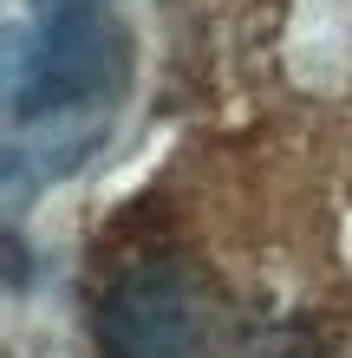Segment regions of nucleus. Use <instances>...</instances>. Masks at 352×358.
I'll return each instance as SVG.
<instances>
[{"label": "nucleus", "mask_w": 352, "mask_h": 358, "mask_svg": "<svg viewBox=\"0 0 352 358\" xmlns=\"http://www.w3.org/2000/svg\"><path fill=\"white\" fill-rule=\"evenodd\" d=\"M118 78L124 52L111 27V0H33L7 59V117L13 131L33 124L46 137L39 157H52V176L92 150L98 131H78V117L105 111Z\"/></svg>", "instance_id": "f257e3e1"}, {"label": "nucleus", "mask_w": 352, "mask_h": 358, "mask_svg": "<svg viewBox=\"0 0 352 358\" xmlns=\"http://www.w3.org/2000/svg\"><path fill=\"white\" fill-rule=\"evenodd\" d=\"M98 352L105 358H216L222 352L216 280L176 255L131 261L98 293Z\"/></svg>", "instance_id": "f03ea898"}, {"label": "nucleus", "mask_w": 352, "mask_h": 358, "mask_svg": "<svg viewBox=\"0 0 352 358\" xmlns=\"http://www.w3.org/2000/svg\"><path fill=\"white\" fill-rule=\"evenodd\" d=\"M255 358H339V352H333V339H326L320 326H307V320H274V326H261Z\"/></svg>", "instance_id": "7ed1b4c3"}]
</instances>
